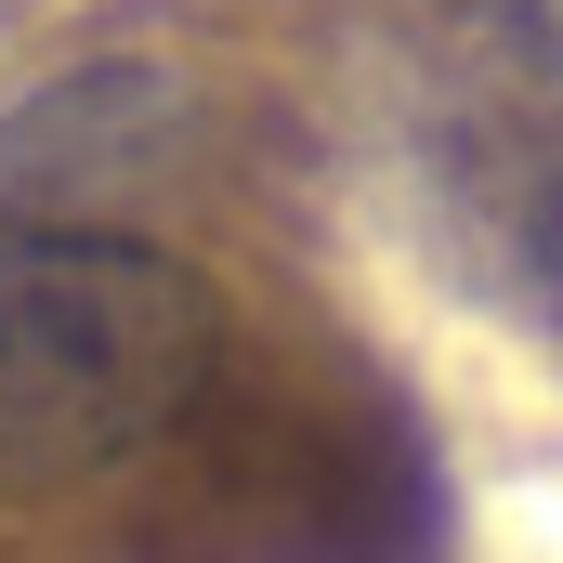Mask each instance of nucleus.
I'll return each mask as SVG.
<instances>
[{
	"mask_svg": "<svg viewBox=\"0 0 563 563\" xmlns=\"http://www.w3.org/2000/svg\"><path fill=\"white\" fill-rule=\"evenodd\" d=\"M223 380V301L144 236H0V498L157 459Z\"/></svg>",
	"mask_w": 563,
	"mask_h": 563,
	"instance_id": "f257e3e1",
	"label": "nucleus"
},
{
	"mask_svg": "<svg viewBox=\"0 0 563 563\" xmlns=\"http://www.w3.org/2000/svg\"><path fill=\"white\" fill-rule=\"evenodd\" d=\"M551 301H563V197H551Z\"/></svg>",
	"mask_w": 563,
	"mask_h": 563,
	"instance_id": "f03ea898",
	"label": "nucleus"
}]
</instances>
